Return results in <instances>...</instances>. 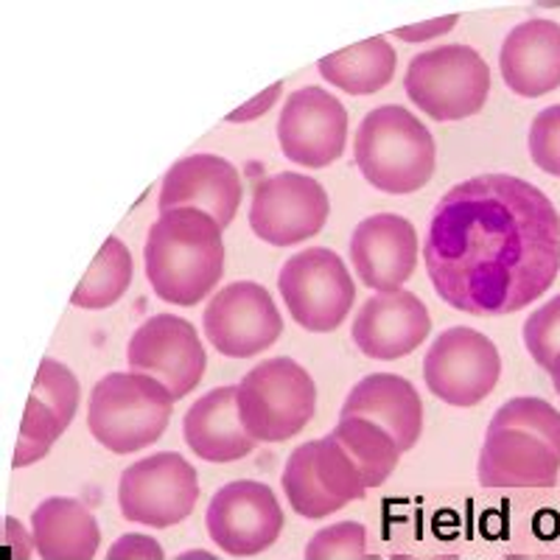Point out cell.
<instances>
[{"label":"cell","mask_w":560,"mask_h":560,"mask_svg":"<svg viewBox=\"0 0 560 560\" xmlns=\"http://www.w3.org/2000/svg\"><path fill=\"white\" fill-rule=\"evenodd\" d=\"M432 317L412 292H378L359 308L353 319V342L364 357L393 362L429 339Z\"/></svg>","instance_id":"cell-18"},{"label":"cell","mask_w":560,"mask_h":560,"mask_svg":"<svg viewBox=\"0 0 560 560\" xmlns=\"http://www.w3.org/2000/svg\"><path fill=\"white\" fill-rule=\"evenodd\" d=\"M199 497L194 465L183 454L163 452L132 463L118 482V504L127 522L174 527L191 516Z\"/></svg>","instance_id":"cell-10"},{"label":"cell","mask_w":560,"mask_h":560,"mask_svg":"<svg viewBox=\"0 0 560 560\" xmlns=\"http://www.w3.org/2000/svg\"><path fill=\"white\" fill-rule=\"evenodd\" d=\"M423 258L434 292L452 308L477 317L513 314L558 278L560 213L527 179H465L434 208Z\"/></svg>","instance_id":"cell-1"},{"label":"cell","mask_w":560,"mask_h":560,"mask_svg":"<svg viewBox=\"0 0 560 560\" xmlns=\"http://www.w3.org/2000/svg\"><path fill=\"white\" fill-rule=\"evenodd\" d=\"M205 339L230 359H249L278 342L283 317L272 294L253 280H236L210 298L202 314Z\"/></svg>","instance_id":"cell-11"},{"label":"cell","mask_w":560,"mask_h":560,"mask_svg":"<svg viewBox=\"0 0 560 560\" xmlns=\"http://www.w3.org/2000/svg\"><path fill=\"white\" fill-rule=\"evenodd\" d=\"M143 264L160 300L174 306H197L224 272L222 228L194 208L160 213L149 230Z\"/></svg>","instance_id":"cell-2"},{"label":"cell","mask_w":560,"mask_h":560,"mask_svg":"<svg viewBox=\"0 0 560 560\" xmlns=\"http://www.w3.org/2000/svg\"><path fill=\"white\" fill-rule=\"evenodd\" d=\"M174 395L143 373H109L90 393L88 429L104 448L135 454L166 434Z\"/></svg>","instance_id":"cell-4"},{"label":"cell","mask_w":560,"mask_h":560,"mask_svg":"<svg viewBox=\"0 0 560 560\" xmlns=\"http://www.w3.org/2000/svg\"><path fill=\"white\" fill-rule=\"evenodd\" d=\"M350 264L373 292H401L418 264V233L398 213H376L350 236Z\"/></svg>","instance_id":"cell-16"},{"label":"cell","mask_w":560,"mask_h":560,"mask_svg":"<svg viewBox=\"0 0 560 560\" xmlns=\"http://www.w3.org/2000/svg\"><path fill=\"white\" fill-rule=\"evenodd\" d=\"M353 158L373 188L384 194H415L434 174V138L418 115L398 104L370 109L357 129Z\"/></svg>","instance_id":"cell-3"},{"label":"cell","mask_w":560,"mask_h":560,"mask_svg":"<svg viewBox=\"0 0 560 560\" xmlns=\"http://www.w3.org/2000/svg\"><path fill=\"white\" fill-rule=\"evenodd\" d=\"M177 560H217V558H213L210 552H185V555H179Z\"/></svg>","instance_id":"cell-38"},{"label":"cell","mask_w":560,"mask_h":560,"mask_svg":"<svg viewBox=\"0 0 560 560\" xmlns=\"http://www.w3.org/2000/svg\"><path fill=\"white\" fill-rule=\"evenodd\" d=\"M404 90L434 121H463L488 102L490 68L468 45H440L409 62Z\"/></svg>","instance_id":"cell-6"},{"label":"cell","mask_w":560,"mask_h":560,"mask_svg":"<svg viewBox=\"0 0 560 560\" xmlns=\"http://www.w3.org/2000/svg\"><path fill=\"white\" fill-rule=\"evenodd\" d=\"M317 409V384L294 359L255 364L238 384L244 429L258 443H283L306 429Z\"/></svg>","instance_id":"cell-5"},{"label":"cell","mask_w":560,"mask_h":560,"mask_svg":"<svg viewBox=\"0 0 560 560\" xmlns=\"http://www.w3.org/2000/svg\"><path fill=\"white\" fill-rule=\"evenodd\" d=\"M28 401L48 409V412L68 429L79 407L77 376H73L62 362H57V359H43L37 368V376H34V387L32 395H28Z\"/></svg>","instance_id":"cell-27"},{"label":"cell","mask_w":560,"mask_h":560,"mask_svg":"<svg viewBox=\"0 0 560 560\" xmlns=\"http://www.w3.org/2000/svg\"><path fill=\"white\" fill-rule=\"evenodd\" d=\"M280 93H283V82H275L272 88L264 90L261 96H255L253 102H247V104H242L238 109H233V113L228 115V121L230 124H244V121H255V118H261V115H267L269 107L278 102Z\"/></svg>","instance_id":"cell-34"},{"label":"cell","mask_w":560,"mask_h":560,"mask_svg":"<svg viewBox=\"0 0 560 560\" xmlns=\"http://www.w3.org/2000/svg\"><path fill=\"white\" fill-rule=\"evenodd\" d=\"M158 205L160 213L177 208L202 210L224 230L242 205V179L236 166L219 154H191L168 168Z\"/></svg>","instance_id":"cell-17"},{"label":"cell","mask_w":560,"mask_h":560,"mask_svg":"<svg viewBox=\"0 0 560 560\" xmlns=\"http://www.w3.org/2000/svg\"><path fill=\"white\" fill-rule=\"evenodd\" d=\"M339 418L370 420L382 427L401 452H409L423 429V404L407 378L395 373H373L350 389Z\"/></svg>","instance_id":"cell-21"},{"label":"cell","mask_w":560,"mask_h":560,"mask_svg":"<svg viewBox=\"0 0 560 560\" xmlns=\"http://www.w3.org/2000/svg\"><path fill=\"white\" fill-rule=\"evenodd\" d=\"M457 14H446V18L429 20V23H418V26L407 28H395V37L407 39V43H427V39L440 37V34H448L454 26H457Z\"/></svg>","instance_id":"cell-35"},{"label":"cell","mask_w":560,"mask_h":560,"mask_svg":"<svg viewBox=\"0 0 560 560\" xmlns=\"http://www.w3.org/2000/svg\"><path fill=\"white\" fill-rule=\"evenodd\" d=\"M129 283H132V255L121 238L109 236L98 249L96 261L90 264L84 278L79 280L77 292L70 294V303L90 312L109 308L127 294Z\"/></svg>","instance_id":"cell-26"},{"label":"cell","mask_w":560,"mask_h":560,"mask_svg":"<svg viewBox=\"0 0 560 560\" xmlns=\"http://www.w3.org/2000/svg\"><path fill=\"white\" fill-rule=\"evenodd\" d=\"M549 376H552V384H555V393L560 395V357L555 359L552 368H549Z\"/></svg>","instance_id":"cell-37"},{"label":"cell","mask_w":560,"mask_h":560,"mask_svg":"<svg viewBox=\"0 0 560 560\" xmlns=\"http://www.w3.org/2000/svg\"><path fill=\"white\" fill-rule=\"evenodd\" d=\"M331 438L337 440L342 452L353 459L364 488H378L395 471V465L401 459V448L384 432L382 427L370 423L364 418H339Z\"/></svg>","instance_id":"cell-25"},{"label":"cell","mask_w":560,"mask_h":560,"mask_svg":"<svg viewBox=\"0 0 560 560\" xmlns=\"http://www.w3.org/2000/svg\"><path fill=\"white\" fill-rule=\"evenodd\" d=\"M280 298L300 328L337 331L357 300V283L334 249L312 247L292 255L278 275Z\"/></svg>","instance_id":"cell-7"},{"label":"cell","mask_w":560,"mask_h":560,"mask_svg":"<svg viewBox=\"0 0 560 560\" xmlns=\"http://www.w3.org/2000/svg\"><path fill=\"white\" fill-rule=\"evenodd\" d=\"M107 560H166V552L149 535L129 533L109 547Z\"/></svg>","instance_id":"cell-33"},{"label":"cell","mask_w":560,"mask_h":560,"mask_svg":"<svg viewBox=\"0 0 560 560\" xmlns=\"http://www.w3.org/2000/svg\"><path fill=\"white\" fill-rule=\"evenodd\" d=\"M529 154L535 166L552 177H560V104H552L535 115L529 127Z\"/></svg>","instance_id":"cell-32"},{"label":"cell","mask_w":560,"mask_h":560,"mask_svg":"<svg viewBox=\"0 0 560 560\" xmlns=\"http://www.w3.org/2000/svg\"><path fill=\"white\" fill-rule=\"evenodd\" d=\"M65 427L54 418L48 409H43L39 404L28 401L26 415H23V427H20L18 446H14L12 465L14 468H23V465H34L51 452V446L62 438Z\"/></svg>","instance_id":"cell-29"},{"label":"cell","mask_w":560,"mask_h":560,"mask_svg":"<svg viewBox=\"0 0 560 560\" xmlns=\"http://www.w3.org/2000/svg\"><path fill=\"white\" fill-rule=\"evenodd\" d=\"M127 362L132 373L158 378L174 395V401L197 389L208 370L197 328L174 314H158L140 325L129 339Z\"/></svg>","instance_id":"cell-13"},{"label":"cell","mask_w":560,"mask_h":560,"mask_svg":"<svg viewBox=\"0 0 560 560\" xmlns=\"http://www.w3.org/2000/svg\"><path fill=\"white\" fill-rule=\"evenodd\" d=\"M490 427H513L533 432L560 454V412L541 398H533V395L513 398L490 418Z\"/></svg>","instance_id":"cell-28"},{"label":"cell","mask_w":560,"mask_h":560,"mask_svg":"<svg viewBox=\"0 0 560 560\" xmlns=\"http://www.w3.org/2000/svg\"><path fill=\"white\" fill-rule=\"evenodd\" d=\"M524 345L535 364H541L544 370L552 368L555 359L560 357V294L529 314L524 323Z\"/></svg>","instance_id":"cell-31"},{"label":"cell","mask_w":560,"mask_h":560,"mask_svg":"<svg viewBox=\"0 0 560 560\" xmlns=\"http://www.w3.org/2000/svg\"><path fill=\"white\" fill-rule=\"evenodd\" d=\"M185 443L208 463H236L255 452L258 440L244 429L238 387H217L202 395L185 415Z\"/></svg>","instance_id":"cell-22"},{"label":"cell","mask_w":560,"mask_h":560,"mask_svg":"<svg viewBox=\"0 0 560 560\" xmlns=\"http://www.w3.org/2000/svg\"><path fill=\"white\" fill-rule=\"evenodd\" d=\"M502 378L497 345L468 325L440 334L423 359V382L429 393L448 407L468 409L485 401Z\"/></svg>","instance_id":"cell-8"},{"label":"cell","mask_w":560,"mask_h":560,"mask_svg":"<svg viewBox=\"0 0 560 560\" xmlns=\"http://www.w3.org/2000/svg\"><path fill=\"white\" fill-rule=\"evenodd\" d=\"M499 70L513 93L547 96L560 88V26L555 20H524L504 37Z\"/></svg>","instance_id":"cell-20"},{"label":"cell","mask_w":560,"mask_h":560,"mask_svg":"<svg viewBox=\"0 0 560 560\" xmlns=\"http://www.w3.org/2000/svg\"><path fill=\"white\" fill-rule=\"evenodd\" d=\"M3 538H7L9 549H12V560H32V549L37 547V544H34V535L26 533V527H23L18 518H7Z\"/></svg>","instance_id":"cell-36"},{"label":"cell","mask_w":560,"mask_h":560,"mask_svg":"<svg viewBox=\"0 0 560 560\" xmlns=\"http://www.w3.org/2000/svg\"><path fill=\"white\" fill-rule=\"evenodd\" d=\"M306 560H368V529L357 522L319 529L308 541Z\"/></svg>","instance_id":"cell-30"},{"label":"cell","mask_w":560,"mask_h":560,"mask_svg":"<svg viewBox=\"0 0 560 560\" xmlns=\"http://www.w3.org/2000/svg\"><path fill=\"white\" fill-rule=\"evenodd\" d=\"M319 73L350 96H373L393 82L395 48L387 37H370L319 59Z\"/></svg>","instance_id":"cell-24"},{"label":"cell","mask_w":560,"mask_h":560,"mask_svg":"<svg viewBox=\"0 0 560 560\" xmlns=\"http://www.w3.org/2000/svg\"><path fill=\"white\" fill-rule=\"evenodd\" d=\"M210 541L233 558H253L278 541L283 510L272 488L253 479H238L217 490L208 508Z\"/></svg>","instance_id":"cell-14"},{"label":"cell","mask_w":560,"mask_h":560,"mask_svg":"<svg viewBox=\"0 0 560 560\" xmlns=\"http://www.w3.org/2000/svg\"><path fill=\"white\" fill-rule=\"evenodd\" d=\"M280 482L292 510L303 518L331 516L368 493L353 459L331 434L294 448Z\"/></svg>","instance_id":"cell-9"},{"label":"cell","mask_w":560,"mask_h":560,"mask_svg":"<svg viewBox=\"0 0 560 560\" xmlns=\"http://www.w3.org/2000/svg\"><path fill=\"white\" fill-rule=\"evenodd\" d=\"M278 140L283 154L298 166H331L345 152L348 109L319 88L298 90L280 109Z\"/></svg>","instance_id":"cell-15"},{"label":"cell","mask_w":560,"mask_h":560,"mask_svg":"<svg viewBox=\"0 0 560 560\" xmlns=\"http://www.w3.org/2000/svg\"><path fill=\"white\" fill-rule=\"evenodd\" d=\"M328 194L306 174L283 172L258 183L249 205V228L272 247H292L317 236L328 222Z\"/></svg>","instance_id":"cell-12"},{"label":"cell","mask_w":560,"mask_h":560,"mask_svg":"<svg viewBox=\"0 0 560 560\" xmlns=\"http://www.w3.org/2000/svg\"><path fill=\"white\" fill-rule=\"evenodd\" d=\"M32 535L43 560H93L102 529L77 499H45L32 513Z\"/></svg>","instance_id":"cell-23"},{"label":"cell","mask_w":560,"mask_h":560,"mask_svg":"<svg viewBox=\"0 0 560 560\" xmlns=\"http://www.w3.org/2000/svg\"><path fill=\"white\" fill-rule=\"evenodd\" d=\"M477 474L485 488H549L558 482L560 454L533 432L488 427Z\"/></svg>","instance_id":"cell-19"}]
</instances>
